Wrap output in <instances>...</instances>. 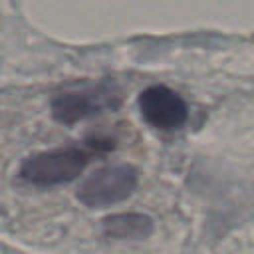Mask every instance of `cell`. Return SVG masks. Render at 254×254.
Listing matches in <instances>:
<instances>
[{"label": "cell", "mask_w": 254, "mask_h": 254, "mask_svg": "<svg viewBox=\"0 0 254 254\" xmlns=\"http://www.w3.org/2000/svg\"><path fill=\"white\" fill-rule=\"evenodd\" d=\"M89 155L79 147L52 149L26 159L20 167V179L36 187H54L73 181L87 165Z\"/></svg>", "instance_id": "6da1fadb"}, {"label": "cell", "mask_w": 254, "mask_h": 254, "mask_svg": "<svg viewBox=\"0 0 254 254\" xmlns=\"http://www.w3.org/2000/svg\"><path fill=\"white\" fill-rule=\"evenodd\" d=\"M137 187V171L129 165H113L95 171L77 189V198L85 206L105 208L125 200Z\"/></svg>", "instance_id": "7a4b0ae2"}, {"label": "cell", "mask_w": 254, "mask_h": 254, "mask_svg": "<svg viewBox=\"0 0 254 254\" xmlns=\"http://www.w3.org/2000/svg\"><path fill=\"white\" fill-rule=\"evenodd\" d=\"M121 101L119 91L109 83H99L81 89H69L54 97L52 115L62 123H75L107 109H115Z\"/></svg>", "instance_id": "3957f363"}, {"label": "cell", "mask_w": 254, "mask_h": 254, "mask_svg": "<svg viewBox=\"0 0 254 254\" xmlns=\"http://www.w3.org/2000/svg\"><path fill=\"white\" fill-rule=\"evenodd\" d=\"M143 119L157 129H179L189 117L185 99L165 85H151L139 95Z\"/></svg>", "instance_id": "277c9868"}, {"label": "cell", "mask_w": 254, "mask_h": 254, "mask_svg": "<svg viewBox=\"0 0 254 254\" xmlns=\"http://www.w3.org/2000/svg\"><path fill=\"white\" fill-rule=\"evenodd\" d=\"M103 230L111 238L119 240H135L145 238L153 230V222L149 216L139 212H127V214H113L103 220Z\"/></svg>", "instance_id": "5b68a950"}]
</instances>
